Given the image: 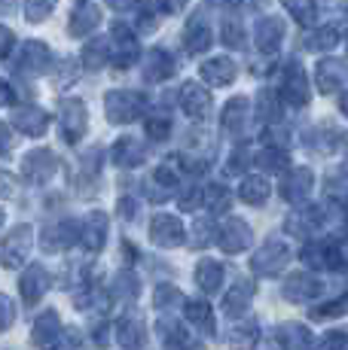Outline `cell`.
I'll use <instances>...</instances> for the list:
<instances>
[{"label": "cell", "instance_id": "6da1fadb", "mask_svg": "<svg viewBox=\"0 0 348 350\" xmlns=\"http://www.w3.org/2000/svg\"><path fill=\"white\" fill-rule=\"evenodd\" d=\"M104 107H107V119L110 122H135V119L144 113L147 100L140 92H132V89H123V92H110V95L104 98Z\"/></svg>", "mask_w": 348, "mask_h": 350}, {"label": "cell", "instance_id": "7a4b0ae2", "mask_svg": "<svg viewBox=\"0 0 348 350\" xmlns=\"http://www.w3.org/2000/svg\"><path fill=\"white\" fill-rule=\"evenodd\" d=\"M49 46L40 43V40H28V43L22 46V52H18V64L16 70L25 73V77H40V73L49 70Z\"/></svg>", "mask_w": 348, "mask_h": 350}, {"label": "cell", "instance_id": "3957f363", "mask_svg": "<svg viewBox=\"0 0 348 350\" xmlns=\"http://www.w3.org/2000/svg\"><path fill=\"white\" fill-rule=\"evenodd\" d=\"M58 119H62V134H64V140H71V144H77L79 137L86 134V107H83V100H64L62 104V113H58Z\"/></svg>", "mask_w": 348, "mask_h": 350}, {"label": "cell", "instance_id": "277c9868", "mask_svg": "<svg viewBox=\"0 0 348 350\" xmlns=\"http://www.w3.org/2000/svg\"><path fill=\"white\" fill-rule=\"evenodd\" d=\"M281 98L287 100L290 107H306L309 104V85H306V73L297 62L287 64V77L284 85H281Z\"/></svg>", "mask_w": 348, "mask_h": 350}, {"label": "cell", "instance_id": "5b68a950", "mask_svg": "<svg viewBox=\"0 0 348 350\" xmlns=\"http://www.w3.org/2000/svg\"><path fill=\"white\" fill-rule=\"evenodd\" d=\"M253 37H257V49L266 52V55H275L281 40H284V22H281L278 16H263L257 22V31H253Z\"/></svg>", "mask_w": 348, "mask_h": 350}, {"label": "cell", "instance_id": "8992f818", "mask_svg": "<svg viewBox=\"0 0 348 350\" xmlns=\"http://www.w3.org/2000/svg\"><path fill=\"white\" fill-rule=\"evenodd\" d=\"M214 43V33H211V25L205 16H192L190 25H186L184 31V46L190 55H202V52H208Z\"/></svg>", "mask_w": 348, "mask_h": 350}, {"label": "cell", "instance_id": "52a82bcc", "mask_svg": "<svg viewBox=\"0 0 348 350\" xmlns=\"http://www.w3.org/2000/svg\"><path fill=\"white\" fill-rule=\"evenodd\" d=\"M180 107L186 110V116L192 119H205L211 113V95L205 85H196V83H186L180 89Z\"/></svg>", "mask_w": 348, "mask_h": 350}, {"label": "cell", "instance_id": "ba28073f", "mask_svg": "<svg viewBox=\"0 0 348 350\" xmlns=\"http://www.w3.org/2000/svg\"><path fill=\"white\" fill-rule=\"evenodd\" d=\"M52 171H55V156H52L49 150H34V152H28L25 161H22V174L28 180H34V183L49 180Z\"/></svg>", "mask_w": 348, "mask_h": 350}, {"label": "cell", "instance_id": "9c48e42d", "mask_svg": "<svg viewBox=\"0 0 348 350\" xmlns=\"http://www.w3.org/2000/svg\"><path fill=\"white\" fill-rule=\"evenodd\" d=\"M113 46H116V62L119 67H129L138 62V40L132 37V31L125 28V25H113Z\"/></svg>", "mask_w": 348, "mask_h": 350}, {"label": "cell", "instance_id": "30bf717a", "mask_svg": "<svg viewBox=\"0 0 348 350\" xmlns=\"http://www.w3.org/2000/svg\"><path fill=\"white\" fill-rule=\"evenodd\" d=\"M174 58L171 52L165 49H153L150 55H147V64H144V79L147 83H162V79H169L174 73Z\"/></svg>", "mask_w": 348, "mask_h": 350}, {"label": "cell", "instance_id": "8fae6325", "mask_svg": "<svg viewBox=\"0 0 348 350\" xmlns=\"http://www.w3.org/2000/svg\"><path fill=\"white\" fill-rule=\"evenodd\" d=\"M220 247H223L226 253H236L247 247V241H251V228H247L242 219H226L223 226H220Z\"/></svg>", "mask_w": 348, "mask_h": 350}, {"label": "cell", "instance_id": "7c38bea8", "mask_svg": "<svg viewBox=\"0 0 348 350\" xmlns=\"http://www.w3.org/2000/svg\"><path fill=\"white\" fill-rule=\"evenodd\" d=\"M150 234H153L156 244L174 247V244H180V238H184V228H180V219L169 217V213H159V217L153 219V226H150Z\"/></svg>", "mask_w": 348, "mask_h": 350}, {"label": "cell", "instance_id": "4fadbf2b", "mask_svg": "<svg viewBox=\"0 0 348 350\" xmlns=\"http://www.w3.org/2000/svg\"><path fill=\"white\" fill-rule=\"evenodd\" d=\"M199 73H202V79L208 85H229L236 79V62H229V58H211V62H202Z\"/></svg>", "mask_w": 348, "mask_h": 350}, {"label": "cell", "instance_id": "5bb4252c", "mask_svg": "<svg viewBox=\"0 0 348 350\" xmlns=\"http://www.w3.org/2000/svg\"><path fill=\"white\" fill-rule=\"evenodd\" d=\"M220 125H223L226 134L238 137V134L245 131V125H247V100L245 98H232L229 104L223 107V113H220Z\"/></svg>", "mask_w": 348, "mask_h": 350}, {"label": "cell", "instance_id": "9a60e30c", "mask_svg": "<svg viewBox=\"0 0 348 350\" xmlns=\"http://www.w3.org/2000/svg\"><path fill=\"white\" fill-rule=\"evenodd\" d=\"M314 77H318V89L324 95H330V92H336L345 83V64L336 62V58H324V62H318V73Z\"/></svg>", "mask_w": 348, "mask_h": 350}, {"label": "cell", "instance_id": "2e32d148", "mask_svg": "<svg viewBox=\"0 0 348 350\" xmlns=\"http://www.w3.org/2000/svg\"><path fill=\"white\" fill-rule=\"evenodd\" d=\"M12 122H16V128H22L28 137H40L46 131V125H49V116L40 107H25V110L12 113Z\"/></svg>", "mask_w": 348, "mask_h": 350}, {"label": "cell", "instance_id": "e0dca14e", "mask_svg": "<svg viewBox=\"0 0 348 350\" xmlns=\"http://www.w3.org/2000/svg\"><path fill=\"white\" fill-rule=\"evenodd\" d=\"M312 192V171L309 167H293L284 180V198L287 201H303Z\"/></svg>", "mask_w": 348, "mask_h": 350}, {"label": "cell", "instance_id": "ac0fdd59", "mask_svg": "<svg viewBox=\"0 0 348 350\" xmlns=\"http://www.w3.org/2000/svg\"><path fill=\"white\" fill-rule=\"evenodd\" d=\"M113 159L123 167H135L144 161V144L138 137H123L116 146H113Z\"/></svg>", "mask_w": 348, "mask_h": 350}, {"label": "cell", "instance_id": "d6986e66", "mask_svg": "<svg viewBox=\"0 0 348 350\" xmlns=\"http://www.w3.org/2000/svg\"><path fill=\"white\" fill-rule=\"evenodd\" d=\"M287 262V247L278 244V241H272V244H266L263 250L257 253V259H253V265H257V271H278L281 265Z\"/></svg>", "mask_w": 348, "mask_h": 350}, {"label": "cell", "instance_id": "ffe728a7", "mask_svg": "<svg viewBox=\"0 0 348 350\" xmlns=\"http://www.w3.org/2000/svg\"><path fill=\"white\" fill-rule=\"evenodd\" d=\"M98 22H101V12H98V6H83V10L73 12L71 33H73V37H86V33H92V31L98 28Z\"/></svg>", "mask_w": 348, "mask_h": 350}, {"label": "cell", "instance_id": "44dd1931", "mask_svg": "<svg viewBox=\"0 0 348 350\" xmlns=\"http://www.w3.org/2000/svg\"><path fill=\"white\" fill-rule=\"evenodd\" d=\"M104 234H107V217L104 213H89V217H86V232H83L86 247H89V250H101Z\"/></svg>", "mask_w": 348, "mask_h": 350}, {"label": "cell", "instance_id": "7402d4cb", "mask_svg": "<svg viewBox=\"0 0 348 350\" xmlns=\"http://www.w3.org/2000/svg\"><path fill=\"white\" fill-rule=\"evenodd\" d=\"M28 241H31V228H16V232L6 238V244H3V253H6V262L10 265H16L18 259H22L25 253H28Z\"/></svg>", "mask_w": 348, "mask_h": 350}, {"label": "cell", "instance_id": "603a6c76", "mask_svg": "<svg viewBox=\"0 0 348 350\" xmlns=\"http://www.w3.org/2000/svg\"><path fill=\"white\" fill-rule=\"evenodd\" d=\"M110 40H92V43H86L83 49V64L89 67V70H98V67H104V62H110Z\"/></svg>", "mask_w": 348, "mask_h": 350}, {"label": "cell", "instance_id": "cb8c5ba5", "mask_svg": "<svg viewBox=\"0 0 348 350\" xmlns=\"http://www.w3.org/2000/svg\"><path fill=\"white\" fill-rule=\"evenodd\" d=\"M242 198L247 204H263V201L269 198V183H266L263 177H247L242 183Z\"/></svg>", "mask_w": 348, "mask_h": 350}, {"label": "cell", "instance_id": "d4e9b609", "mask_svg": "<svg viewBox=\"0 0 348 350\" xmlns=\"http://www.w3.org/2000/svg\"><path fill=\"white\" fill-rule=\"evenodd\" d=\"M336 43H339V31L333 28V25H324V28H318L312 33L306 46H309L312 52H327V49H333Z\"/></svg>", "mask_w": 348, "mask_h": 350}, {"label": "cell", "instance_id": "484cf974", "mask_svg": "<svg viewBox=\"0 0 348 350\" xmlns=\"http://www.w3.org/2000/svg\"><path fill=\"white\" fill-rule=\"evenodd\" d=\"M220 278H223V271H220L217 262H202V265L196 268V280L202 289H208V293H214V289L220 286Z\"/></svg>", "mask_w": 348, "mask_h": 350}, {"label": "cell", "instance_id": "4316f807", "mask_svg": "<svg viewBox=\"0 0 348 350\" xmlns=\"http://www.w3.org/2000/svg\"><path fill=\"white\" fill-rule=\"evenodd\" d=\"M55 332H58V317L55 314H46V317H40L37 329H34V338L40 347H49L52 341H55Z\"/></svg>", "mask_w": 348, "mask_h": 350}, {"label": "cell", "instance_id": "83f0119b", "mask_svg": "<svg viewBox=\"0 0 348 350\" xmlns=\"http://www.w3.org/2000/svg\"><path fill=\"white\" fill-rule=\"evenodd\" d=\"M55 3H58V0H25V3H22L25 18H28V22H43V18L55 10Z\"/></svg>", "mask_w": 348, "mask_h": 350}, {"label": "cell", "instance_id": "f1b7e54d", "mask_svg": "<svg viewBox=\"0 0 348 350\" xmlns=\"http://www.w3.org/2000/svg\"><path fill=\"white\" fill-rule=\"evenodd\" d=\"M257 107H260L257 116L263 119V122H275V119H278V100H275L272 92H266V89L260 92V95H257Z\"/></svg>", "mask_w": 348, "mask_h": 350}, {"label": "cell", "instance_id": "f546056e", "mask_svg": "<svg viewBox=\"0 0 348 350\" xmlns=\"http://www.w3.org/2000/svg\"><path fill=\"white\" fill-rule=\"evenodd\" d=\"M43 286H46V274H43V268H31V271L25 274V280H22V289H28V301L40 299Z\"/></svg>", "mask_w": 348, "mask_h": 350}, {"label": "cell", "instance_id": "4dcf8cb0", "mask_svg": "<svg viewBox=\"0 0 348 350\" xmlns=\"http://www.w3.org/2000/svg\"><path fill=\"white\" fill-rule=\"evenodd\" d=\"M220 37H223V43L226 46H232V49H238V46H245V31H242V25L236 22V18H226L223 22V28H220Z\"/></svg>", "mask_w": 348, "mask_h": 350}, {"label": "cell", "instance_id": "1f68e13d", "mask_svg": "<svg viewBox=\"0 0 348 350\" xmlns=\"http://www.w3.org/2000/svg\"><path fill=\"white\" fill-rule=\"evenodd\" d=\"M324 189L333 201H348V174H330Z\"/></svg>", "mask_w": 348, "mask_h": 350}, {"label": "cell", "instance_id": "d6a6232c", "mask_svg": "<svg viewBox=\"0 0 348 350\" xmlns=\"http://www.w3.org/2000/svg\"><path fill=\"white\" fill-rule=\"evenodd\" d=\"M281 3H284L303 25H309L314 18V0H281Z\"/></svg>", "mask_w": 348, "mask_h": 350}, {"label": "cell", "instance_id": "836d02e7", "mask_svg": "<svg viewBox=\"0 0 348 350\" xmlns=\"http://www.w3.org/2000/svg\"><path fill=\"white\" fill-rule=\"evenodd\" d=\"M281 335H287V338H281L287 345V350H303L306 345H309V335H306L303 326H284Z\"/></svg>", "mask_w": 348, "mask_h": 350}, {"label": "cell", "instance_id": "e575fe53", "mask_svg": "<svg viewBox=\"0 0 348 350\" xmlns=\"http://www.w3.org/2000/svg\"><path fill=\"white\" fill-rule=\"evenodd\" d=\"M77 73H79V64L73 62V58H68V62H62V70H58V89H68V85L77 79Z\"/></svg>", "mask_w": 348, "mask_h": 350}, {"label": "cell", "instance_id": "d590c367", "mask_svg": "<svg viewBox=\"0 0 348 350\" xmlns=\"http://www.w3.org/2000/svg\"><path fill=\"white\" fill-rule=\"evenodd\" d=\"M260 165L269 167V171H281V167H287V156L281 150H266L263 159H260Z\"/></svg>", "mask_w": 348, "mask_h": 350}, {"label": "cell", "instance_id": "8d00e7d4", "mask_svg": "<svg viewBox=\"0 0 348 350\" xmlns=\"http://www.w3.org/2000/svg\"><path fill=\"white\" fill-rule=\"evenodd\" d=\"M205 198H208V207H214V211H226V204H229V195H226L223 186H211Z\"/></svg>", "mask_w": 348, "mask_h": 350}, {"label": "cell", "instance_id": "74e56055", "mask_svg": "<svg viewBox=\"0 0 348 350\" xmlns=\"http://www.w3.org/2000/svg\"><path fill=\"white\" fill-rule=\"evenodd\" d=\"M169 131H171L169 119H147V134H150L153 140H162Z\"/></svg>", "mask_w": 348, "mask_h": 350}, {"label": "cell", "instance_id": "f35d334b", "mask_svg": "<svg viewBox=\"0 0 348 350\" xmlns=\"http://www.w3.org/2000/svg\"><path fill=\"white\" fill-rule=\"evenodd\" d=\"M247 159H251V156H247V150H236V152H232V161L226 165V171H229V174H238L242 167H247Z\"/></svg>", "mask_w": 348, "mask_h": 350}, {"label": "cell", "instance_id": "ab89813d", "mask_svg": "<svg viewBox=\"0 0 348 350\" xmlns=\"http://www.w3.org/2000/svg\"><path fill=\"white\" fill-rule=\"evenodd\" d=\"M192 232H196V244H199V247L208 244V241H211V223H208V219H199Z\"/></svg>", "mask_w": 348, "mask_h": 350}, {"label": "cell", "instance_id": "60d3db41", "mask_svg": "<svg viewBox=\"0 0 348 350\" xmlns=\"http://www.w3.org/2000/svg\"><path fill=\"white\" fill-rule=\"evenodd\" d=\"M186 3H190V0H159V10L162 12H180Z\"/></svg>", "mask_w": 348, "mask_h": 350}, {"label": "cell", "instance_id": "b9f144b4", "mask_svg": "<svg viewBox=\"0 0 348 350\" xmlns=\"http://www.w3.org/2000/svg\"><path fill=\"white\" fill-rule=\"evenodd\" d=\"M107 6H113V10H119V12H125V10H132L135 3H140V0H104Z\"/></svg>", "mask_w": 348, "mask_h": 350}, {"label": "cell", "instance_id": "7bdbcfd3", "mask_svg": "<svg viewBox=\"0 0 348 350\" xmlns=\"http://www.w3.org/2000/svg\"><path fill=\"white\" fill-rule=\"evenodd\" d=\"M0 37H3V58H10V49H12V31H10V28H3V33H0Z\"/></svg>", "mask_w": 348, "mask_h": 350}, {"label": "cell", "instance_id": "ee69618b", "mask_svg": "<svg viewBox=\"0 0 348 350\" xmlns=\"http://www.w3.org/2000/svg\"><path fill=\"white\" fill-rule=\"evenodd\" d=\"M343 113H345V116H348V92H345V95H343Z\"/></svg>", "mask_w": 348, "mask_h": 350}, {"label": "cell", "instance_id": "f6af8a7d", "mask_svg": "<svg viewBox=\"0 0 348 350\" xmlns=\"http://www.w3.org/2000/svg\"><path fill=\"white\" fill-rule=\"evenodd\" d=\"M211 3H220V0H211Z\"/></svg>", "mask_w": 348, "mask_h": 350}]
</instances>
